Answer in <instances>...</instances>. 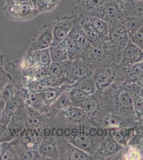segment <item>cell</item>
Wrapping results in <instances>:
<instances>
[{
    "mask_svg": "<svg viewBox=\"0 0 143 160\" xmlns=\"http://www.w3.org/2000/svg\"><path fill=\"white\" fill-rule=\"evenodd\" d=\"M129 84L125 81L116 78L110 86L99 91L109 113L121 118L130 127H134L140 122L135 113L133 96Z\"/></svg>",
    "mask_w": 143,
    "mask_h": 160,
    "instance_id": "obj_1",
    "label": "cell"
},
{
    "mask_svg": "<svg viewBox=\"0 0 143 160\" xmlns=\"http://www.w3.org/2000/svg\"><path fill=\"white\" fill-rule=\"evenodd\" d=\"M60 128L62 136L92 157L105 135V128L96 124Z\"/></svg>",
    "mask_w": 143,
    "mask_h": 160,
    "instance_id": "obj_2",
    "label": "cell"
},
{
    "mask_svg": "<svg viewBox=\"0 0 143 160\" xmlns=\"http://www.w3.org/2000/svg\"><path fill=\"white\" fill-rule=\"evenodd\" d=\"M121 54L107 39L91 44L88 50L80 59L89 62L95 69L97 68L119 64Z\"/></svg>",
    "mask_w": 143,
    "mask_h": 160,
    "instance_id": "obj_3",
    "label": "cell"
},
{
    "mask_svg": "<svg viewBox=\"0 0 143 160\" xmlns=\"http://www.w3.org/2000/svg\"><path fill=\"white\" fill-rule=\"evenodd\" d=\"M53 124L60 127H75L85 124H96L94 120L89 117L80 107L72 106L57 113L51 119Z\"/></svg>",
    "mask_w": 143,
    "mask_h": 160,
    "instance_id": "obj_4",
    "label": "cell"
},
{
    "mask_svg": "<svg viewBox=\"0 0 143 160\" xmlns=\"http://www.w3.org/2000/svg\"><path fill=\"white\" fill-rule=\"evenodd\" d=\"M125 147L110 137L109 130L105 129V135L98 149L93 155L94 160H122Z\"/></svg>",
    "mask_w": 143,
    "mask_h": 160,
    "instance_id": "obj_5",
    "label": "cell"
},
{
    "mask_svg": "<svg viewBox=\"0 0 143 160\" xmlns=\"http://www.w3.org/2000/svg\"><path fill=\"white\" fill-rule=\"evenodd\" d=\"M38 151L47 160H59L55 127L48 125L44 127L43 137L38 147Z\"/></svg>",
    "mask_w": 143,
    "mask_h": 160,
    "instance_id": "obj_6",
    "label": "cell"
},
{
    "mask_svg": "<svg viewBox=\"0 0 143 160\" xmlns=\"http://www.w3.org/2000/svg\"><path fill=\"white\" fill-rule=\"evenodd\" d=\"M78 106L85 111L89 117L94 120L97 124L105 114L109 113L101 92L99 90L88 97Z\"/></svg>",
    "mask_w": 143,
    "mask_h": 160,
    "instance_id": "obj_7",
    "label": "cell"
},
{
    "mask_svg": "<svg viewBox=\"0 0 143 160\" xmlns=\"http://www.w3.org/2000/svg\"><path fill=\"white\" fill-rule=\"evenodd\" d=\"M3 10L8 18L17 22H25L34 18L39 14L33 6L27 4L5 3Z\"/></svg>",
    "mask_w": 143,
    "mask_h": 160,
    "instance_id": "obj_8",
    "label": "cell"
},
{
    "mask_svg": "<svg viewBox=\"0 0 143 160\" xmlns=\"http://www.w3.org/2000/svg\"><path fill=\"white\" fill-rule=\"evenodd\" d=\"M94 70L93 66L81 59L69 60L65 71L67 83L74 84L82 78L93 76Z\"/></svg>",
    "mask_w": 143,
    "mask_h": 160,
    "instance_id": "obj_9",
    "label": "cell"
},
{
    "mask_svg": "<svg viewBox=\"0 0 143 160\" xmlns=\"http://www.w3.org/2000/svg\"><path fill=\"white\" fill-rule=\"evenodd\" d=\"M44 127L24 128L15 138L19 152L22 149L32 148L38 150L44 136Z\"/></svg>",
    "mask_w": 143,
    "mask_h": 160,
    "instance_id": "obj_10",
    "label": "cell"
},
{
    "mask_svg": "<svg viewBox=\"0 0 143 160\" xmlns=\"http://www.w3.org/2000/svg\"><path fill=\"white\" fill-rule=\"evenodd\" d=\"M59 160H93V157L78 148L63 136H57Z\"/></svg>",
    "mask_w": 143,
    "mask_h": 160,
    "instance_id": "obj_11",
    "label": "cell"
},
{
    "mask_svg": "<svg viewBox=\"0 0 143 160\" xmlns=\"http://www.w3.org/2000/svg\"><path fill=\"white\" fill-rule=\"evenodd\" d=\"M120 69L119 64H113L94 69L93 78L97 90H103L116 80Z\"/></svg>",
    "mask_w": 143,
    "mask_h": 160,
    "instance_id": "obj_12",
    "label": "cell"
},
{
    "mask_svg": "<svg viewBox=\"0 0 143 160\" xmlns=\"http://www.w3.org/2000/svg\"><path fill=\"white\" fill-rule=\"evenodd\" d=\"M109 31L107 39L120 52H122L130 38L123 25L122 20L108 24Z\"/></svg>",
    "mask_w": 143,
    "mask_h": 160,
    "instance_id": "obj_13",
    "label": "cell"
},
{
    "mask_svg": "<svg viewBox=\"0 0 143 160\" xmlns=\"http://www.w3.org/2000/svg\"><path fill=\"white\" fill-rule=\"evenodd\" d=\"M87 16L95 17L106 22L107 24L123 20V15L114 0L106 2L100 7L94 10Z\"/></svg>",
    "mask_w": 143,
    "mask_h": 160,
    "instance_id": "obj_14",
    "label": "cell"
},
{
    "mask_svg": "<svg viewBox=\"0 0 143 160\" xmlns=\"http://www.w3.org/2000/svg\"><path fill=\"white\" fill-rule=\"evenodd\" d=\"M77 15L57 18L53 28V42H62L65 40L78 20Z\"/></svg>",
    "mask_w": 143,
    "mask_h": 160,
    "instance_id": "obj_15",
    "label": "cell"
},
{
    "mask_svg": "<svg viewBox=\"0 0 143 160\" xmlns=\"http://www.w3.org/2000/svg\"><path fill=\"white\" fill-rule=\"evenodd\" d=\"M54 22L45 25L35 35L27 51H37L49 48L53 42V28Z\"/></svg>",
    "mask_w": 143,
    "mask_h": 160,
    "instance_id": "obj_16",
    "label": "cell"
},
{
    "mask_svg": "<svg viewBox=\"0 0 143 160\" xmlns=\"http://www.w3.org/2000/svg\"><path fill=\"white\" fill-rule=\"evenodd\" d=\"M52 62L49 49L28 52L25 53L20 64L21 68H47Z\"/></svg>",
    "mask_w": 143,
    "mask_h": 160,
    "instance_id": "obj_17",
    "label": "cell"
},
{
    "mask_svg": "<svg viewBox=\"0 0 143 160\" xmlns=\"http://www.w3.org/2000/svg\"><path fill=\"white\" fill-rule=\"evenodd\" d=\"M143 61V51L130 40L123 49L119 65L127 68Z\"/></svg>",
    "mask_w": 143,
    "mask_h": 160,
    "instance_id": "obj_18",
    "label": "cell"
},
{
    "mask_svg": "<svg viewBox=\"0 0 143 160\" xmlns=\"http://www.w3.org/2000/svg\"><path fill=\"white\" fill-rule=\"evenodd\" d=\"M19 92L25 105L35 109L43 114H47L49 108L44 103L39 93L30 91L23 86L19 87Z\"/></svg>",
    "mask_w": 143,
    "mask_h": 160,
    "instance_id": "obj_19",
    "label": "cell"
},
{
    "mask_svg": "<svg viewBox=\"0 0 143 160\" xmlns=\"http://www.w3.org/2000/svg\"><path fill=\"white\" fill-rule=\"evenodd\" d=\"M23 104H24V102L19 92L15 96L6 101L2 116L0 118V123L8 125L13 116Z\"/></svg>",
    "mask_w": 143,
    "mask_h": 160,
    "instance_id": "obj_20",
    "label": "cell"
},
{
    "mask_svg": "<svg viewBox=\"0 0 143 160\" xmlns=\"http://www.w3.org/2000/svg\"><path fill=\"white\" fill-rule=\"evenodd\" d=\"M69 34L72 37L76 46L81 52V58L82 56L88 50L91 43L87 38L82 28L79 17Z\"/></svg>",
    "mask_w": 143,
    "mask_h": 160,
    "instance_id": "obj_21",
    "label": "cell"
},
{
    "mask_svg": "<svg viewBox=\"0 0 143 160\" xmlns=\"http://www.w3.org/2000/svg\"><path fill=\"white\" fill-rule=\"evenodd\" d=\"M72 106L74 105L69 96V90H64L62 95L50 106L46 115L50 119H53L57 113Z\"/></svg>",
    "mask_w": 143,
    "mask_h": 160,
    "instance_id": "obj_22",
    "label": "cell"
},
{
    "mask_svg": "<svg viewBox=\"0 0 143 160\" xmlns=\"http://www.w3.org/2000/svg\"><path fill=\"white\" fill-rule=\"evenodd\" d=\"M112 0H75L74 9L79 16L87 15L106 2Z\"/></svg>",
    "mask_w": 143,
    "mask_h": 160,
    "instance_id": "obj_23",
    "label": "cell"
},
{
    "mask_svg": "<svg viewBox=\"0 0 143 160\" xmlns=\"http://www.w3.org/2000/svg\"><path fill=\"white\" fill-rule=\"evenodd\" d=\"M20 160L19 152L16 139L1 142L0 160Z\"/></svg>",
    "mask_w": 143,
    "mask_h": 160,
    "instance_id": "obj_24",
    "label": "cell"
},
{
    "mask_svg": "<svg viewBox=\"0 0 143 160\" xmlns=\"http://www.w3.org/2000/svg\"><path fill=\"white\" fill-rule=\"evenodd\" d=\"M48 49L52 62H62L69 60L65 40L57 43L53 42Z\"/></svg>",
    "mask_w": 143,
    "mask_h": 160,
    "instance_id": "obj_25",
    "label": "cell"
},
{
    "mask_svg": "<svg viewBox=\"0 0 143 160\" xmlns=\"http://www.w3.org/2000/svg\"><path fill=\"white\" fill-rule=\"evenodd\" d=\"M97 125L104 128L119 129L123 127H130L121 118L110 113L105 114L97 122Z\"/></svg>",
    "mask_w": 143,
    "mask_h": 160,
    "instance_id": "obj_26",
    "label": "cell"
},
{
    "mask_svg": "<svg viewBox=\"0 0 143 160\" xmlns=\"http://www.w3.org/2000/svg\"><path fill=\"white\" fill-rule=\"evenodd\" d=\"M123 79L129 83H136L143 75V61L127 68H122Z\"/></svg>",
    "mask_w": 143,
    "mask_h": 160,
    "instance_id": "obj_27",
    "label": "cell"
},
{
    "mask_svg": "<svg viewBox=\"0 0 143 160\" xmlns=\"http://www.w3.org/2000/svg\"><path fill=\"white\" fill-rule=\"evenodd\" d=\"M78 17L80 20L82 28L91 43H96L107 40V38H104L100 33H98L84 18L79 16Z\"/></svg>",
    "mask_w": 143,
    "mask_h": 160,
    "instance_id": "obj_28",
    "label": "cell"
},
{
    "mask_svg": "<svg viewBox=\"0 0 143 160\" xmlns=\"http://www.w3.org/2000/svg\"><path fill=\"white\" fill-rule=\"evenodd\" d=\"M64 91L63 85L59 87L47 88L39 93L45 105L50 108Z\"/></svg>",
    "mask_w": 143,
    "mask_h": 160,
    "instance_id": "obj_29",
    "label": "cell"
},
{
    "mask_svg": "<svg viewBox=\"0 0 143 160\" xmlns=\"http://www.w3.org/2000/svg\"><path fill=\"white\" fill-rule=\"evenodd\" d=\"M47 68L26 67L22 68L23 81L26 80H38L40 81L47 76Z\"/></svg>",
    "mask_w": 143,
    "mask_h": 160,
    "instance_id": "obj_30",
    "label": "cell"
},
{
    "mask_svg": "<svg viewBox=\"0 0 143 160\" xmlns=\"http://www.w3.org/2000/svg\"><path fill=\"white\" fill-rule=\"evenodd\" d=\"M122 22L130 38L134 35L143 25V18L133 16L125 17Z\"/></svg>",
    "mask_w": 143,
    "mask_h": 160,
    "instance_id": "obj_31",
    "label": "cell"
},
{
    "mask_svg": "<svg viewBox=\"0 0 143 160\" xmlns=\"http://www.w3.org/2000/svg\"><path fill=\"white\" fill-rule=\"evenodd\" d=\"M79 17L84 18L94 29L104 38H107L109 25L106 22L97 17L87 15H82Z\"/></svg>",
    "mask_w": 143,
    "mask_h": 160,
    "instance_id": "obj_32",
    "label": "cell"
},
{
    "mask_svg": "<svg viewBox=\"0 0 143 160\" xmlns=\"http://www.w3.org/2000/svg\"><path fill=\"white\" fill-rule=\"evenodd\" d=\"M74 86L87 96L94 94L97 90L93 76L88 77L79 80L74 83Z\"/></svg>",
    "mask_w": 143,
    "mask_h": 160,
    "instance_id": "obj_33",
    "label": "cell"
},
{
    "mask_svg": "<svg viewBox=\"0 0 143 160\" xmlns=\"http://www.w3.org/2000/svg\"><path fill=\"white\" fill-rule=\"evenodd\" d=\"M69 60L62 62H52L47 67L48 76L54 78L65 77L66 68Z\"/></svg>",
    "mask_w": 143,
    "mask_h": 160,
    "instance_id": "obj_34",
    "label": "cell"
},
{
    "mask_svg": "<svg viewBox=\"0 0 143 160\" xmlns=\"http://www.w3.org/2000/svg\"><path fill=\"white\" fill-rule=\"evenodd\" d=\"M134 135V127L121 128L116 129L114 139L118 143L124 147H127Z\"/></svg>",
    "mask_w": 143,
    "mask_h": 160,
    "instance_id": "obj_35",
    "label": "cell"
},
{
    "mask_svg": "<svg viewBox=\"0 0 143 160\" xmlns=\"http://www.w3.org/2000/svg\"><path fill=\"white\" fill-rule=\"evenodd\" d=\"M65 43L69 60L80 59L81 52L69 34L65 39Z\"/></svg>",
    "mask_w": 143,
    "mask_h": 160,
    "instance_id": "obj_36",
    "label": "cell"
},
{
    "mask_svg": "<svg viewBox=\"0 0 143 160\" xmlns=\"http://www.w3.org/2000/svg\"><path fill=\"white\" fill-rule=\"evenodd\" d=\"M125 16L132 14L138 0H114Z\"/></svg>",
    "mask_w": 143,
    "mask_h": 160,
    "instance_id": "obj_37",
    "label": "cell"
},
{
    "mask_svg": "<svg viewBox=\"0 0 143 160\" xmlns=\"http://www.w3.org/2000/svg\"><path fill=\"white\" fill-rule=\"evenodd\" d=\"M19 157L20 160H47L38 150L32 148L22 149L19 152Z\"/></svg>",
    "mask_w": 143,
    "mask_h": 160,
    "instance_id": "obj_38",
    "label": "cell"
},
{
    "mask_svg": "<svg viewBox=\"0 0 143 160\" xmlns=\"http://www.w3.org/2000/svg\"><path fill=\"white\" fill-rule=\"evenodd\" d=\"M19 92V87H17L14 80H13L9 82L4 87L1 92L2 99L5 102L15 96Z\"/></svg>",
    "mask_w": 143,
    "mask_h": 160,
    "instance_id": "obj_39",
    "label": "cell"
},
{
    "mask_svg": "<svg viewBox=\"0 0 143 160\" xmlns=\"http://www.w3.org/2000/svg\"><path fill=\"white\" fill-rule=\"evenodd\" d=\"M40 82L46 88L59 87L67 83V80L66 77L54 78L47 75L40 80Z\"/></svg>",
    "mask_w": 143,
    "mask_h": 160,
    "instance_id": "obj_40",
    "label": "cell"
},
{
    "mask_svg": "<svg viewBox=\"0 0 143 160\" xmlns=\"http://www.w3.org/2000/svg\"><path fill=\"white\" fill-rule=\"evenodd\" d=\"M135 113L137 120L140 123H143V99L134 93H132Z\"/></svg>",
    "mask_w": 143,
    "mask_h": 160,
    "instance_id": "obj_41",
    "label": "cell"
},
{
    "mask_svg": "<svg viewBox=\"0 0 143 160\" xmlns=\"http://www.w3.org/2000/svg\"><path fill=\"white\" fill-rule=\"evenodd\" d=\"M22 86L35 92H41L47 88L38 80H26L22 81Z\"/></svg>",
    "mask_w": 143,
    "mask_h": 160,
    "instance_id": "obj_42",
    "label": "cell"
},
{
    "mask_svg": "<svg viewBox=\"0 0 143 160\" xmlns=\"http://www.w3.org/2000/svg\"><path fill=\"white\" fill-rule=\"evenodd\" d=\"M57 4L49 2L47 0H38L36 9L39 13L51 11L56 8Z\"/></svg>",
    "mask_w": 143,
    "mask_h": 160,
    "instance_id": "obj_43",
    "label": "cell"
},
{
    "mask_svg": "<svg viewBox=\"0 0 143 160\" xmlns=\"http://www.w3.org/2000/svg\"><path fill=\"white\" fill-rule=\"evenodd\" d=\"M130 40L143 51V25L139 31L131 38Z\"/></svg>",
    "mask_w": 143,
    "mask_h": 160,
    "instance_id": "obj_44",
    "label": "cell"
},
{
    "mask_svg": "<svg viewBox=\"0 0 143 160\" xmlns=\"http://www.w3.org/2000/svg\"><path fill=\"white\" fill-rule=\"evenodd\" d=\"M13 80V78L4 69L0 71V93H1L4 87Z\"/></svg>",
    "mask_w": 143,
    "mask_h": 160,
    "instance_id": "obj_45",
    "label": "cell"
},
{
    "mask_svg": "<svg viewBox=\"0 0 143 160\" xmlns=\"http://www.w3.org/2000/svg\"><path fill=\"white\" fill-rule=\"evenodd\" d=\"M131 16L143 19V0H138Z\"/></svg>",
    "mask_w": 143,
    "mask_h": 160,
    "instance_id": "obj_46",
    "label": "cell"
},
{
    "mask_svg": "<svg viewBox=\"0 0 143 160\" xmlns=\"http://www.w3.org/2000/svg\"><path fill=\"white\" fill-rule=\"evenodd\" d=\"M134 135L143 138V123L138 124L134 127Z\"/></svg>",
    "mask_w": 143,
    "mask_h": 160,
    "instance_id": "obj_47",
    "label": "cell"
},
{
    "mask_svg": "<svg viewBox=\"0 0 143 160\" xmlns=\"http://www.w3.org/2000/svg\"><path fill=\"white\" fill-rule=\"evenodd\" d=\"M12 3L27 4L28 5L33 6L29 0H6L5 3Z\"/></svg>",
    "mask_w": 143,
    "mask_h": 160,
    "instance_id": "obj_48",
    "label": "cell"
},
{
    "mask_svg": "<svg viewBox=\"0 0 143 160\" xmlns=\"http://www.w3.org/2000/svg\"><path fill=\"white\" fill-rule=\"evenodd\" d=\"M7 127V124H4L1 123H0V142L1 140L2 136L3 135V133L5 131H6V129Z\"/></svg>",
    "mask_w": 143,
    "mask_h": 160,
    "instance_id": "obj_49",
    "label": "cell"
},
{
    "mask_svg": "<svg viewBox=\"0 0 143 160\" xmlns=\"http://www.w3.org/2000/svg\"><path fill=\"white\" fill-rule=\"evenodd\" d=\"M5 103H6V102L3 99H2L1 100H0V118H1L2 113H3V111L4 106H5Z\"/></svg>",
    "mask_w": 143,
    "mask_h": 160,
    "instance_id": "obj_50",
    "label": "cell"
},
{
    "mask_svg": "<svg viewBox=\"0 0 143 160\" xmlns=\"http://www.w3.org/2000/svg\"><path fill=\"white\" fill-rule=\"evenodd\" d=\"M4 55L0 52V71L3 69Z\"/></svg>",
    "mask_w": 143,
    "mask_h": 160,
    "instance_id": "obj_51",
    "label": "cell"
},
{
    "mask_svg": "<svg viewBox=\"0 0 143 160\" xmlns=\"http://www.w3.org/2000/svg\"><path fill=\"white\" fill-rule=\"evenodd\" d=\"M136 83L138 86L143 87V75L137 80L136 83Z\"/></svg>",
    "mask_w": 143,
    "mask_h": 160,
    "instance_id": "obj_52",
    "label": "cell"
},
{
    "mask_svg": "<svg viewBox=\"0 0 143 160\" xmlns=\"http://www.w3.org/2000/svg\"><path fill=\"white\" fill-rule=\"evenodd\" d=\"M31 1V3L33 5L34 7L36 8V4H37V2H38V0H29Z\"/></svg>",
    "mask_w": 143,
    "mask_h": 160,
    "instance_id": "obj_53",
    "label": "cell"
},
{
    "mask_svg": "<svg viewBox=\"0 0 143 160\" xmlns=\"http://www.w3.org/2000/svg\"><path fill=\"white\" fill-rule=\"evenodd\" d=\"M49 2H52V3H54L58 5V4L59 3V2H60V0H47Z\"/></svg>",
    "mask_w": 143,
    "mask_h": 160,
    "instance_id": "obj_54",
    "label": "cell"
},
{
    "mask_svg": "<svg viewBox=\"0 0 143 160\" xmlns=\"http://www.w3.org/2000/svg\"><path fill=\"white\" fill-rule=\"evenodd\" d=\"M1 142H0V155H1Z\"/></svg>",
    "mask_w": 143,
    "mask_h": 160,
    "instance_id": "obj_55",
    "label": "cell"
},
{
    "mask_svg": "<svg viewBox=\"0 0 143 160\" xmlns=\"http://www.w3.org/2000/svg\"><path fill=\"white\" fill-rule=\"evenodd\" d=\"M2 99V96H1V93H0V100Z\"/></svg>",
    "mask_w": 143,
    "mask_h": 160,
    "instance_id": "obj_56",
    "label": "cell"
}]
</instances>
